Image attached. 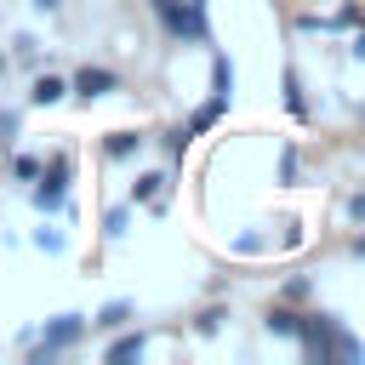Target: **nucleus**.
<instances>
[{"instance_id": "14", "label": "nucleus", "mask_w": 365, "mask_h": 365, "mask_svg": "<svg viewBox=\"0 0 365 365\" xmlns=\"http://www.w3.org/2000/svg\"><path fill=\"white\" fill-rule=\"evenodd\" d=\"M285 108H291L297 120L308 114V103H302V91H297V74H285Z\"/></svg>"}, {"instance_id": "9", "label": "nucleus", "mask_w": 365, "mask_h": 365, "mask_svg": "<svg viewBox=\"0 0 365 365\" xmlns=\"http://www.w3.org/2000/svg\"><path fill=\"white\" fill-rule=\"evenodd\" d=\"M297 325H302V319H297L291 308H274V314H268V331H274V336H297Z\"/></svg>"}, {"instance_id": "6", "label": "nucleus", "mask_w": 365, "mask_h": 365, "mask_svg": "<svg viewBox=\"0 0 365 365\" xmlns=\"http://www.w3.org/2000/svg\"><path fill=\"white\" fill-rule=\"evenodd\" d=\"M63 91H68V86H63V80H57V74H40V80H34V91H29V97H34V103H40V108H51V103H63Z\"/></svg>"}, {"instance_id": "4", "label": "nucleus", "mask_w": 365, "mask_h": 365, "mask_svg": "<svg viewBox=\"0 0 365 365\" xmlns=\"http://www.w3.org/2000/svg\"><path fill=\"white\" fill-rule=\"evenodd\" d=\"M80 336H86V319H80V314H57V319L46 325V342H40L34 354L46 359V354H57V348H74Z\"/></svg>"}, {"instance_id": "18", "label": "nucleus", "mask_w": 365, "mask_h": 365, "mask_svg": "<svg viewBox=\"0 0 365 365\" xmlns=\"http://www.w3.org/2000/svg\"><path fill=\"white\" fill-rule=\"evenodd\" d=\"M188 6H205V0H188Z\"/></svg>"}, {"instance_id": "17", "label": "nucleus", "mask_w": 365, "mask_h": 365, "mask_svg": "<svg viewBox=\"0 0 365 365\" xmlns=\"http://www.w3.org/2000/svg\"><path fill=\"white\" fill-rule=\"evenodd\" d=\"M40 6H46V11H51V6H57V0H40Z\"/></svg>"}, {"instance_id": "10", "label": "nucleus", "mask_w": 365, "mask_h": 365, "mask_svg": "<svg viewBox=\"0 0 365 365\" xmlns=\"http://www.w3.org/2000/svg\"><path fill=\"white\" fill-rule=\"evenodd\" d=\"M211 86H217L211 97H222V103H228V91H234V68H228L222 57H217V68H211Z\"/></svg>"}, {"instance_id": "15", "label": "nucleus", "mask_w": 365, "mask_h": 365, "mask_svg": "<svg viewBox=\"0 0 365 365\" xmlns=\"http://www.w3.org/2000/svg\"><path fill=\"white\" fill-rule=\"evenodd\" d=\"M125 314H131V308H125V302H108V308H103V314H97V325H108V331H114V325H125Z\"/></svg>"}, {"instance_id": "2", "label": "nucleus", "mask_w": 365, "mask_h": 365, "mask_svg": "<svg viewBox=\"0 0 365 365\" xmlns=\"http://www.w3.org/2000/svg\"><path fill=\"white\" fill-rule=\"evenodd\" d=\"M154 17H160L177 40H211V29H205V6H188V0H154Z\"/></svg>"}, {"instance_id": "12", "label": "nucleus", "mask_w": 365, "mask_h": 365, "mask_svg": "<svg viewBox=\"0 0 365 365\" xmlns=\"http://www.w3.org/2000/svg\"><path fill=\"white\" fill-rule=\"evenodd\" d=\"M160 188H165V171H148V177H137V200H160Z\"/></svg>"}, {"instance_id": "8", "label": "nucleus", "mask_w": 365, "mask_h": 365, "mask_svg": "<svg viewBox=\"0 0 365 365\" xmlns=\"http://www.w3.org/2000/svg\"><path fill=\"white\" fill-rule=\"evenodd\" d=\"M143 354V336H120V342H108V365H125V359H137Z\"/></svg>"}, {"instance_id": "1", "label": "nucleus", "mask_w": 365, "mask_h": 365, "mask_svg": "<svg viewBox=\"0 0 365 365\" xmlns=\"http://www.w3.org/2000/svg\"><path fill=\"white\" fill-rule=\"evenodd\" d=\"M297 342H302V354L308 359H365V348L342 331V319H331V314H308L302 325H297Z\"/></svg>"}, {"instance_id": "3", "label": "nucleus", "mask_w": 365, "mask_h": 365, "mask_svg": "<svg viewBox=\"0 0 365 365\" xmlns=\"http://www.w3.org/2000/svg\"><path fill=\"white\" fill-rule=\"evenodd\" d=\"M40 188H34V205L40 211H57L63 205V194H68V160H51V165H40V177H34Z\"/></svg>"}, {"instance_id": "5", "label": "nucleus", "mask_w": 365, "mask_h": 365, "mask_svg": "<svg viewBox=\"0 0 365 365\" xmlns=\"http://www.w3.org/2000/svg\"><path fill=\"white\" fill-rule=\"evenodd\" d=\"M74 91H80V97H108V91H120V74H108V68H80V74H74Z\"/></svg>"}, {"instance_id": "16", "label": "nucleus", "mask_w": 365, "mask_h": 365, "mask_svg": "<svg viewBox=\"0 0 365 365\" xmlns=\"http://www.w3.org/2000/svg\"><path fill=\"white\" fill-rule=\"evenodd\" d=\"M354 57H365V29H359V34H354Z\"/></svg>"}, {"instance_id": "11", "label": "nucleus", "mask_w": 365, "mask_h": 365, "mask_svg": "<svg viewBox=\"0 0 365 365\" xmlns=\"http://www.w3.org/2000/svg\"><path fill=\"white\" fill-rule=\"evenodd\" d=\"M11 177H17V182H34V177H40V160H34V154H17V160H11Z\"/></svg>"}, {"instance_id": "13", "label": "nucleus", "mask_w": 365, "mask_h": 365, "mask_svg": "<svg viewBox=\"0 0 365 365\" xmlns=\"http://www.w3.org/2000/svg\"><path fill=\"white\" fill-rule=\"evenodd\" d=\"M125 222H131V211H125V205H114V211L103 217V234H108V240H120V234H125Z\"/></svg>"}, {"instance_id": "7", "label": "nucleus", "mask_w": 365, "mask_h": 365, "mask_svg": "<svg viewBox=\"0 0 365 365\" xmlns=\"http://www.w3.org/2000/svg\"><path fill=\"white\" fill-rule=\"evenodd\" d=\"M137 143H143L137 131H114V137H103V154H108V160H131Z\"/></svg>"}]
</instances>
